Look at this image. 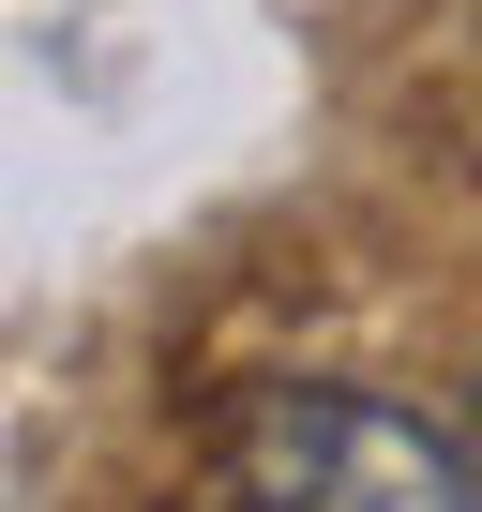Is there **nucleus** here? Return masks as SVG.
<instances>
[{
    "label": "nucleus",
    "instance_id": "obj_1",
    "mask_svg": "<svg viewBox=\"0 0 482 512\" xmlns=\"http://www.w3.org/2000/svg\"><path fill=\"white\" fill-rule=\"evenodd\" d=\"M241 482H257V512H482L452 437L377 392H272L241 422Z\"/></svg>",
    "mask_w": 482,
    "mask_h": 512
}]
</instances>
